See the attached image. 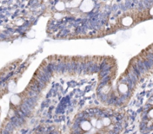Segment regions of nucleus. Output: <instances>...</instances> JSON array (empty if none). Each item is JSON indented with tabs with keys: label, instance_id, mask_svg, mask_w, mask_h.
<instances>
[{
	"label": "nucleus",
	"instance_id": "nucleus-1",
	"mask_svg": "<svg viewBox=\"0 0 153 134\" xmlns=\"http://www.w3.org/2000/svg\"><path fill=\"white\" fill-rule=\"evenodd\" d=\"M117 68L114 57H47L22 93L21 109L24 113L47 109L63 112L88 106L102 85L116 79Z\"/></svg>",
	"mask_w": 153,
	"mask_h": 134
},
{
	"label": "nucleus",
	"instance_id": "nucleus-2",
	"mask_svg": "<svg viewBox=\"0 0 153 134\" xmlns=\"http://www.w3.org/2000/svg\"><path fill=\"white\" fill-rule=\"evenodd\" d=\"M44 14L49 16L46 33L53 39L94 38L110 34L119 1H49Z\"/></svg>",
	"mask_w": 153,
	"mask_h": 134
},
{
	"label": "nucleus",
	"instance_id": "nucleus-3",
	"mask_svg": "<svg viewBox=\"0 0 153 134\" xmlns=\"http://www.w3.org/2000/svg\"><path fill=\"white\" fill-rule=\"evenodd\" d=\"M127 118L126 112L121 109L90 106L75 115L70 134H120Z\"/></svg>",
	"mask_w": 153,
	"mask_h": 134
},
{
	"label": "nucleus",
	"instance_id": "nucleus-4",
	"mask_svg": "<svg viewBox=\"0 0 153 134\" xmlns=\"http://www.w3.org/2000/svg\"><path fill=\"white\" fill-rule=\"evenodd\" d=\"M140 129L144 133L153 130V94L143 106L140 115Z\"/></svg>",
	"mask_w": 153,
	"mask_h": 134
}]
</instances>
